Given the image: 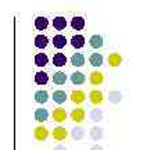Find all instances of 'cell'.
<instances>
[{
	"label": "cell",
	"mask_w": 143,
	"mask_h": 150,
	"mask_svg": "<svg viewBox=\"0 0 143 150\" xmlns=\"http://www.w3.org/2000/svg\"><path fill=\"white\" fill-rule=\"evenodd\" d=\"M71 27L74 31H81L85 28V18L84 17H74L71 20Z\"/></svg>",
	"instance_id": "cell-11"
},
{
	"label": "cell",
	"mask_w": 143,
	"mask_h": 150,
	"mask_svg": "<svg viewBox=\"0 0 143 150\" xmlns=\"http://www.w3.org/2000/svg\"><path fill=\"white\" fill-rule=\"evenodd\" d=\"M90 150H103V147H101V146H99V145H96V146H93Z\"/></svg>",
	"instance_id": "cell-31"
},
{
	"label": "cell",
	"mask_w": 143,
	"mask_h": 150,
	"mask_svg": "<svg viewBox=\"0 0 143 150\" xmlns=\"http://www.w3.org/2000/svg\"><path fill=\"white\" fill-rule=\"evenodd\" d=\"M71 120L76 124L82 122V121L85 120V110H84V108H74V110L71 111Z\"/></svg>",
	"instance_id": "cell-5"
},
{
	"label": "cell",
	"mask_w": 143,
	"mask_h": 150,
	"mask_svg": "<svg viewBox=\"0 0 143 150\" xmlns=\"http://www.w3.org/2000/svg\"><path fill=\"white\" fill-rule=\"evenodd\" d=\"M49 27V20L46 17H36L35 18V28L38 31H45L46 28Z\"/></svg>",
	"instance_id": "cell-13"
},
{
	"label": "cell",
	"mask_w": 143,
	"mask_h": 150,
	"mask_svg": "<svg viewBox=\"0 0 143 150\" xmlns=\"http://www.w3.org/2000/svg\"><path fill=\"white\" fill-rule=\"evenodd\" d=\"M67 93L64 91H56L53 93V100L57 104H63V103H65V100H67Z\"/></svg>",
	"instance_id": "cell-24"
},
{
	"label": "cell",
	"mask_w": 143,
	"mask_h": 150,
	"mask_svg": "<svg viewBox=\"0 0 143 150\" xmlns=\"http://www.w3.org/2000/svg\"><path fill=\"white\" fill-rule=\"evenodd\" d=\"M49 100V93L46 91H38L35 93V102L40 103V104H45V103Z\"/></svg>",
	"instance_id": "cell-27"
},
{
	"label": "cell",
	"mask_w": 143,
	"mask_h": 150,
	"mask_svg": "<svg viewBox=\"0 0 143 150\" xmlns=\"http://www.w3.org/2000/svg\"><path fill=\"white\" fill-rule=\"evenodd\" d=\"M67 38L64 36V35H56L53 38V45L56 49H63L65 47V45H67Z\"/></svg>",
	"instance_id": "cell-17"
},
{
	"label": "cell",
	"mask_w": 143,
	"mask_h": 150,
	"mask_svg": "<svg viewBox=\"0 0 143 150\" xmlns=\"http://www.w3.org/2000/svg\"><path fill=\"white\" fill-rule=\"evenodd\" d=\"M89 82L95 86L101 85V83L104 82V74H103L101 71H93V72L89 75Z\"/></svg>",
	"instance_id": "cell-3"
},
{
	"label": "cell",
	"mask_w": 143,
	"mask_h": 150,
	"mask_svg": "<svg viewBox=\"0 0 143 150\" xmlns=\"http://www.w3.org/2000/svg\"><path fill=\"white\" fill-rule=\"evenodd\" d=\"M89 100L93 106H100L101 103L104 102V95H103V92L99 91V89H93V91H90V93H89Z\"/></svg>",
	"instance_id": "cell-1"
},
{
	"label": "cell",
	"mask_w": 143,
	"mask_h": 150,
	"mask_svg": "<svg viewBox=\"0 0 143 150\" xmlns=\"http://www.w3.org/2000/svg\"><path fill=\"white\" fill-rule=\"evenodd\" d=\"M53 64L56 67H63L67 64V57L64 53H56L53 56Z\"/></svg>",
	"instance_id": "cell-19"
},
{
	"label": "cell",
	"mask_w": 143,
	"mask_h": 150,
	"mask_svg": "<svg viewBox=\"0 0 143 150\" xmlns=\"http://www.w3.org/2000/svg\"><path fill=\"white\" fill-rule=\"evenodd\" d=\"M71 136H72L74 140L84 139V136H85V129L82 128V127H75V128L71 131Z\"/></svg>",
	"instance_id": "cell-26"
},
{
	"label": "cell",
	"mask_w": 143,
	"mask_h": 150,
	"mask_svg": "<svg viewBox=\"0 0 143 150\" xmlns=\"http://www.w3.org/2000/svg\"><path fill=\"white\" fill-rule=\"evenodd\" d=\"M49 45V39L46 35H38L35 38V46L38 49H45Z\"/></svg>",
	"instance_id": "cell-21"
},
{
	"label": "cell",
	"mask_w": 143,
	"mask_h": 150,
	"mask_svg": "<svg viewBox=\"0 0 143 150\" xmlns=\"http://www.w3.org/2000/svg\"><path fill=\"white\" fill-rule=\"evenodd\" d=\"M122 63V57L120 53H111L108 56V64L111 67H118Z\"/></svg>",
	"instance_id": "cell-23"
},
{
	"label": "cell",
	"mask_w": 143,
	"mask_h": 150,
	"mask_svg": "<svg viewBox=\"0 0 143 150\" xmlns=\"http://www.w3.org/2000/svg\"><path fill=\"white\" fill-rule=\"evenodd\" d=\"M86 81V76L84 72H81V71H75L71 74V82H72V85H82V83H85Z\"/></svg>",
	"instance_id": "cell-7"
},
{
	"label": "cell",
	"mask_w": 143,
	"mask_h": 150,
	"mask_svg": "<svg viewBox=\"0 0 143 150\" xmlns=\"http://www.w3.org/2000/svg\"><path fill=\"white\" fill-rule=\"evenodd\" d=\"M71 64L74 67H82L85 64V56L82 53H74L71 56Z\"/></svg>",
	"instance_id": "cell-12"
},
{
	"label": "cell",
	"mask_w": 143,
	"mask_h": 150,
	"mask_svg": "<svg viewBox=\"0 0 143 150\" xmlns=\"http://www.w3.org/2000/svg\"><path fill=\"white\" fill-rule=\"evenodd\" d=\"M35 82L38 85H46L49 82V75L45 71H38L35 74Z\"/></svg>",
	"instance_id": "cell-18"
},
{
	"label": "cell",
	"mask_w": 143,
	"mask_h": 150,
	"mask_svg": "<svg viewBox=\"0 0 143 150\" xmlns=\"http://www.w3.org/2000/svg\"><path fill=\"white\" fill-rule=\"evenodd\" d=\"M49 63V57L46 53H38L35 56V64L38 67H45Z\"/></svg>",
	"instance_id": "cell-22"
},
{
	"label": "cell",
	"mask_w": 143,
	"mask_h": 150,
	"mask_svg": "<svg viewBox=\"0 0 143 150\" xmlns=\"http://www.w3.org/2000/svg\"><path fill=\"white\" fill-rule=\"evenodd\" d=\"M71 46L75 49H81L85 46V38L82 35H74L71 38Z\"/></svg>",
	"instance_id": "cell-15"
},
{
	"label": "cell",
	"mask_w": 143,
	"mask_h": 150,
	"mask_svg": "<svg viewBox=\"0 0 143 150\" xmlns=\"http://www.w3.org/2000/svg\"><path fill=\"white\" fill-rule=\"evenodd\" d=\"M103 61H104V59H103V56H101L100 53H92L89 57V63L90 65H93V67H100V65H103Z\"/></svg>",
	"instance_id": "cell-14"
},
{
	"label": "cell",
	"mask_w": 143,
	"mask_h": 150,
	"mask_svg": "<svg viewBox=\"0 0 143 150\" xmlns=\"http://www.w3.org/2000/svg\"><path fill=\"white\" fill-rule=\"evenodd\" d=\"M89 115H90V120L95 121V122H99V121L103 120V111H101L100 108H93Z\"/></svg>",
	"instance_id": "cell-29"
},
{
	"label": "cell",
	"mask_w": 143,
	"mask_h": 150,
	"mask_svg": "<svg viewBox=\"0 0 143 150\" xmlns=\"http://www.w3.org/2000/svg\"><path fill=\"white\" fill-rule=\"evenodd\" d=\"M71 102L75 103V104H81V103H84L85 102V92L84 91H72L71 92Z\"/></svg>",
	"instance_id": "cell-6"
},
{
	"label": "cell",
	"mask_w": 143,
	"mask_h": 150,
	"mask_svg": "<svg viewBox=\"0 0 143 150\" xmlns=\"http://www.w3.org/2000/svg\"><path fill=\"white\" fill-rule=\"evenodd\" d=\"M89 135L95 142H97V140H100L101 138H103V128H100V127H93V128L90 129Z\"/></svg>",
	"instance_id": "cell-25"
},
{
	"label": "cell",
	"mask_w": 143,
	"mask_h": 150,
	"mask_svg": "<svg viewBox=\"0 0 143 150\" xmlns=\"http://www.w3.org/2000/svg\"><path fill=\"white\" fill-rule=\"evenodd\" d=\"M35 120H36L38 122H45V121H47L49 120V111L46 108H36L35 110Z\"/></svg>",
	"instance_id": "cell-9"
},
{
	"label": "cell",
	"mask_w": 143,
	"mask_h": 150,
	"mask_svg": "<svg viewBox=\"0 0 143 150\" xmlns=\"http://www.w3.org/2000/svg\"><path fill=\"white\" fill-rule=\"evenodd\" d=\"M53 82L56 83V85H64V83L67 82V75H65V72H63V71H57V72H54Z\"/></svg>",
	"instance_id": "cell-20"
},
{
	"label": "cell",
	"mask_w": 143,
	"mask_h": 150,
	"mask_svg": "<svg viewBox=\"0 0 143 150\" xmlns=\"http://www.w3.org/2000/svg\"><path fill=\"white\" fill-rule=\"evenodd\" d=\"M33 136H35V139H36V140L43 142V140L47 139L49 129L46 128V127H43V125H38L36 128L33 129Z\"/></svg>",
	"instance_id": "cell-2"
},
{
	"label": "cell",
	"mask_w": 143,
	"mask_h": 150,
	"mask_svg": "<svg viewBox=\"0 0 143 150\" xmlns=\"http://www.w3.org/2000/svg\"><path fill=\"white\" fill-rule=\"evenodd\" d=\"M53 120L56 121V122H58V124L64 122V121L67 120V112H65V110L61 108V107L56 108V110L53 111Z\"/></svg>",
	"instance_id": "cell-10"
},
{
	"label": "cell",
	"mask_w": 143,
	"mask_h": 150,
	"mask_svg": "<svg viewBox=\"0 0 143 150\" xmlns=\"http://www.w3.org/2000/svg\"><path fill=\"white\" fill-rule=\"evenodd\" d=\"M53 150H67V147L63 145H58V146H54V149Z\"/></svg>",
	"instance_id": "cell-30"
},
{
	"label": "cell",
	"mask_w": 143,
	"mask_h": 150,
	"mask_svg": "<svg viewBox=\"0 0 143 150\" xmlns=\"http://www.w3.org/2000/svg\"><path fill=\"white\" fill-rule=\"evenodd\" d=\"M53 27H54V29H57V31H63V29H65V27H67V20L61 16L56 17L53 20Z\"/></svg>",
	"instance_id": "cell-16"
},
{
	"label": "cell",
	"mask_w": 143,
	"mask_h": 150,
	"mask_svg": "<svg viewBox=\"0 0 143 150\" xmlns=\"http://www.w3.org/2000/svg\"><path fill=\"white\" fill-rule=\"evenodd\" d=\"M53 138L56 140H65L67 136H68V131L64 128V127H56L53 129Z\"/></svg>",
	"instance_id": "cell-4"
},
{
	"label": "cell",
	"mask_w": 143,
	"mask_h": 150,
	"mask_svg": "<svg viewBox=\"0 0 143 150\" xmlns=\"http://www.w3.org/2000/svg\"><path fill=\"white\" fill-rule=\"evenodd\" d=\"M103 45H104V39H103L101 35H93V36H90L89 46L92 49H100V47H103Z\"/></svg>",
	"instance_id": "cell-8"
},
{
	"label": "cell",
	"mask_w": 143,
	"mask_h": 150,
	"mask_svg": "<svg viewBox=\"0 0 143 150\" xmlns=\"http://www.w3.org/2000/svg\"><path fill=\"white\" fill-rule=\"evenodd\" d=\"M122 93L118 91H111L110 92V95H108V100H110V103H113V104H117V103H120L122 100Z\"/></svg>",
	"instance_id": "cell-28"
}]
</instances>
